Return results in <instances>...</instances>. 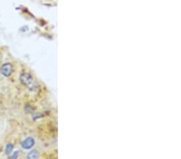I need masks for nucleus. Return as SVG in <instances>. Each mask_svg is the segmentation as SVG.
Instances as JSON below:
<instances>
[{
    "instance_id": "1",
    "label": "nucleus",
    "mask_w": 181,
    "mask_h": 159,
    "mask_svg": "<svg viewBox=\"0 0 181 159\" xmlns=\"http://www.w3.org/2000/svg\"><path fill=\"white\" fill-rule=\"evenodd\" d=\"M20 82L22 83V85H24L25 87H27L28 89L34 91L37 89L38 85L36 83V81L33 80L32 76L28 73H23L20 77Z\"/></svg>"
},
{
    "instance_id": "3",
    "label": "nucleus",
    "mask_w": 181,
    "mask_h": 159,
    "mask_svg": "<svg viewBox=\"0 0 181 159\" xmlns=\"http://www.w3.org/2000/svg\"><path fill=\"white\" fill-rule=\"evenodd\" d=\"M35 145V140L33 137H28L21 142V146L24 150H29Z\"/></svg>"
},
{
    "instance_id": "4",
    "label": "nucleus",
    "mask_w": 181,
    "mask_h": 159,
    "mask_svg": "<svg viewBox=\"0 0 181 159\" xmlns=\"http://www.w3.org/2000/svg\"><path fill=\"white\" fill-rule=\"evenodd\" d=\"M38 157H39V154L36 150H32L31 152H29V154H28V158L36 159Z\"/></svg>"
},
{
    "instance_id": "2",
    "label": "nucleus",
    "mask_w": 181,
    "mask_h": 159,
    "mask_svg": "<svg viewBox=\"0 0 181 159\" xmlns=\"http://www.w3.org/2000/svg\"><path fill=\"white\" fill-rule=\"evenodd\" d=\"M12 72H13V66L11 63L4 64L1 67V72L6 77L10 76L12 75Z\"/></svg>"
},
{
    "instance_id": "5",
    "label": "nucleus",
    "mask_w": 181,
    "mask_h": 159,
    "mask_svg": "<svg viewBox=\"0 0 181 159\" xmlns=\"http://www.w3.org/2000/svg\"><path fill=\"white\" fill-rule=\"evenodd\" d=\"M14 149V145L12 144H8L6 146V149H5V154L7 155H10L12 153V150Z\"/></svg>"
},
{
    "instance_id": "6",
    "label": "nucleus",
    "mask_w": 181,
    "mask_h": 159,
    "mask_svg": "<svg viewBox=\"0 0 181 159\" xmlns=\"http://www.w3.org/2000/svg\"><path fill=\"white\" fill-rule=\"evenodd\" d=\"M20 154V151H16L14 153V154H12V156L11 157V158H17V157Z\"/></svg>"
}]
</instances>
